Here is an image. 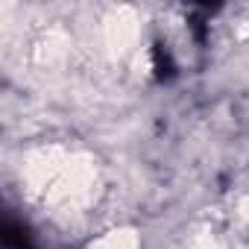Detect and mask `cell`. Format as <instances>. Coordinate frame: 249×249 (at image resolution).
<instances>
[{"instance_id": "6da1fadb", "label": "cell", "mask_w": 249, "mask_h": 249, "mask_svg": "<svg viewBox=\"0 0 249 249\" xmlns=\"http://www.w3.org/2000/svg\"><path fill=\"white\" fill-rule=\"evenodd\" d=\"M85 249H141V234L132 226H114L97 234Z\"/></svg>"}]
</instances>
